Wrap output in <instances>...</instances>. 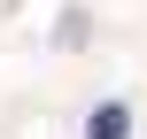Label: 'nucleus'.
<instances>
[{"label":"nucleus","mask_w":147,"mask_h":139,"mask_svg":"<svg viewBox=\"0 0 147 139\" xmlns=\"http://www.w3.org/2000/svg\"><path fill=\"white\" fill-rule=\"evenodd\" d=\"M124 132H132V108H124V101H101L93 124H85V139H124Z\"/></svg>","instance_id":"nucleus-1"}]
</instances>
